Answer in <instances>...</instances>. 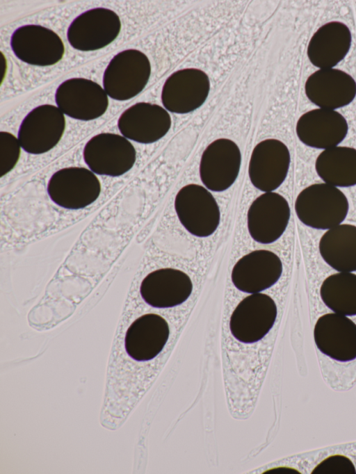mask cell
Returning <instances> with one entry per match:
<instances>
[{"label": "cell", "mask_w": 356, "mask_h": 474, "mask_svg": "<svg viewBox=\"0 0 356 474\" xmlns=\"http://www.w3.org/2000/svg\"><path fill=\"white\" fill-rule=\"evenodd\" d=\"M83 159L94 173L118 177L134 166L136 152L125 137L102 133L87 142L83 149Z\"/></svg>", "instance_id": "4"}, {"label": "cell", "mask_w": 356, "mask_h": 474, "mask_svg": "<svg viewBox=\"0 0 356 474\" xmlns=\"http://www.w3.org/2000/svg\"><path fill=\"white\" fill-rule=\"evenodd\" d=\"M1 172L2 177L17 164L20 156V143L17 138L7 131L0 132Z\"/></svg>", "instance_id": "26"}, {"label": "cell", "mask_w": 356, "mask_h": 474, "mask_svg": "<svg viewBox=\"0 0 356 474\" xmlns=\"http://www.w3.org/2000/svg\"><path fill=\"white\" fill-rule=\"evenodd\" d=\"M193 283L189 276L177 269L166 268L149 273L142 281L143 300L156 308H169L184 302L191 295Z\"/></svg>", "instance_id": "20"}, {"label": "cell", "mask_w": 356, "mask_h": 474, "mask_svg": "<svg viewBox=\"0 0 356 474\" xmlns=\"http://www.w3.org/2000/svg\"><path fill=\"white\" fill-rule=\"evenodd\" d=\"M319 252L323 259L341 272L356 271V226L340 224L321 236Z\"/></svg>", "instance_id": "23"}, {"label": "cell", "mask_w": 356, "mask_h": 474, "mask_svg": "<svg viewBox=\"0 0 356 474\" xmlns=\"http://www.w3.org/2000/svg\"><path fill=\"white\" fill-rule=\"evenodd\" d=\"M150 74L148 57L138 49H126L110 60L103 74V87L111 98L128 100L143 91Z\"/></svg>", "instance_id": "2"}, {"label": "cell", "mask_w": 356, "mask_h": 474, "mask_svg": "<svg viewBox=\"0 0 356 474\" xmlns=\"http://www.w3.org/2000/svg\"><path fill=\"white\" fill-rule=\"evenodd\" d=\"M324 304L344 316H356V274L338 272L328 276L320 288Z\"/></svg>", "instance_id": "25"}, {"label": "cell", "mask_w": 356, "mask_h": 474, "mask_svg": "<svg viewBox=\"0 0 356 474\" xmlns=\"http://www.w3.org/2000/svg\"><path fill=\"white\" fill-rule=\"evenodd\" d=\"M318 177L335 187L356 185V149L336 146L319 154L315 162Z\"/></svg>", "instance_id": "24"}, {"label": "cell", "mask_w": 356, "mask_h": 474, "mask_svg": "<svg viewBox=\"0 0 356 474\" xmlns=\"http://www.w3.org/2000/svg\"><path fill=\"white\" fill-rule=\"evenodd\" d=\"M291 162L287 146L282 141L266 139L253 149L248 167L252 184L259 190L272 192L285 180Z\"/></svg>", "instance_id": "13"}, {"label": "cell", "mask_w": 356, "mask_h": 474, "mask_svg": "<svg viewBox=\"0 0 356 474\" xmlns=\"http://www.w3.org/2000/svg\"><path fill=\"white\" fill-rule=\"evenodd\" d=\"M169 335L165 319L156 313L144 314L136 318L126 332V352L137 361L152 360L162 351Z\"/></svg>", "instance_id": "21"}, {"label": "cell", "mask_w": 356, "mask_h": 474, "mask_svg": "<svg viewBox=\"0 0 356 474\" xmlns=\"http://www.w3.org/2000/svg\"><path fill=\"white\" fill-rule=\"evenodd\" d=\"M121 30L118 15L106 8H95L74 18L67 31V40L72 48L91 51L113 42Z\"/></svg>", "instance_id": "5"}, {"label": "cell", "mask_w": 356, "mask_h": 474, "mask_svg": "<svg viewBox=\"0 0 356 474\" xmlns=\"http://www.w3.org/2000/svg\"><path fill=\"white\" fill-rule=\"evenodd\" d=\"M312 474H355L356 468L350 458L343 455H332L319 462Z\"/></svg>", "instance_id": "27"}, {"label": "cell", "mask_w": 356, "mask_h": 474, "mask_svg": "<svg viewBox=\"0 0 356 474\" xmlns=\"http://www.w3.org/2000/svg\"><path fill=\"white\" fill-rule=\"evenodd\" d=\"M282 263L274 252L259 250L241 257L232 271L235 287L248 293H257L269 288L280 278Z\"/></svg>", "instance_id": "16"}, {"label": "cell", "mask_w": 356, "mask_h": 474, "mask_svg": "<svg viewBox=\"0 0 356 474\" xmlns=\"http://www.w3.org/2000/svg\"><path fill=\"white\" fill-rule=\"evenodd\" d=\"M277 306L271 297L252 293L242 300L234 310L229 321L232 336L244 343L263 338L275 324Z\"/></svg>", "instance_id": "7"}, {"label": "cell", "mask_w": 356, "mask_h": 474, "mask_svg": "<svg viewBox=\"0 0 356 474\" xmlns=\"http://www.w3.org/2000/svg\"><path fill=\"white\" fill-rule=\"evenodd\" d=\"M175 209L181 224L197 237L211 236L220 224L217 202L207 188L197 184H188L179 190Z\"/></svg>", "instance_id": "3"}, {"label": "cell", "mask_w": 356, "mask_h": 474, "mask_svg": "<svg viewBox=\"0 0 356 474\" xmlns=\"http://www.w3.org/2000/svg\"><path fill=\"white\" fill-rule=\"evenodd\" d=\"M241 165V153L238 145L228 138L216 139L202 154L200 179L210 190H226L236 180Z\"/></svg>", "instance_id": "12"}, {"label": "cell", "mask_w": 356, "mask_h": 474, "mask_svg": "<svg viewBox=\"0 0 356 474\" xmlns=\"http://www.w3.org/2000/svg\"><path fill=\"white\" fill-rule=\"evenodd\" d=\"M101 192V185L93 172L81 167L60 169L50 178L47 193L60 207L80 209L93 203Z\"/></svg>", "instance_id": "9"}, {"label": "cell", "mask_w": 356, "mask_h": 474, "mask_svg": "<svg viewBox=\"0 0 356 474\" xmlns=\"http://www.w3.org/2000/svg\"><path fill=\"white\" fill-rule=\"evenodd\" d=\"M348 131V122L341 113L321 108L302 114L296 126V135L303 144L324 149L337 146Z\"/></svg>", "instance_id": "19"}, {"label": "cell", "mask_w": 356, "mask_h": 474, "mask_svg": "<svg viewBox=\"0 0 356 474\" xmlns=\"http://www.w3.org/2000/svg\"><path fill=\"white\" fill-rule=\"evenodd\" d=\"M352 42L350 28L332 21L320 26L311 37L307 49L310 63L320 69L332 68L348 54Z\"/></svg>", "instance_id": "22"}, {"label": "cell", "mask_w": 356, "mask_h": 474, "mask_svg": "<svg viewBox=\"0 0 356 474\" xmlns=\"http://www.w3.org/2000/svg\"><path fill=\"white\" fill-rule=\"evenodd\" d=\"M309 100L321 108L334 110L350 104L356 96V81L347 72L335 68L320 69L305 84Z\"/></svg>", "instance_id": "18"}, {"label": "cell", "mask_w": 356, "mask_h": 474, "mask_svg": "<svg viewBox=\"0 0 356 474\" xmlns=\"http://www.w3.org/2000/svg\"><path fill=\"white\" fill-rule=\"evenodd\" d=\"M171 123L170 114L161 106L138 102L121 114L118 126L124 137L149 144L162 138L170 130Z\"/></svg>", "instance_id": "17"}, {"label": "cell", "mask_w": 356, "mask_h": 474, "mask_svg": "<svg viewBox=\"0 0 356 474\" xmlns=\"http://www.w3.org/2000/svg\"><path fill=\"white\" fill-rule=\"evenodd\" d=\"M65 129L64 113L54 105L43 104L31 111L22 120L18 140L27 153L41 154L54 148Z\"/></svg>", "instance_id": "6"}, {"label": "cell", "mask_w": 356, "mask_h": 474, "mask_svg": "<svg viewBox=\"0 0 356 474\" xmlns=\"http://www.w3.org/2000/svg\"><path fill=\"white\" fill-rule=\"evenodd\" d=\"M55 101L64 114L83 121L101 117L108 106L104 89L85 78H72L60 83L56 90Z\"/></svg>", "instance_id": "8"}, {"label": "cell", "mask_w": 356, "mask_h": 474, "mask_svg": "<svg viewBox=\"0 0 356 474\" xmlns=\"http://www.w3.org/2000/svg\"><path fill=\"white\" fill-rule=\"evenodd\" d=\"M314 339L317 348L334 360L348 362L356 359V324L346 316L329 313L320 316Z\"/></svg>", "instance_id": "15"}, {"label": "cell", "mask_w": 356, "mask_h": 474, "mask_svg": "<svg viewBox=\"0 0 356 474\" xmlns=\"http://www.w3.org/2000/svg\"><path fill=\"white\" fill-rule=\"evenodd\" d=\"M349 209L345 194L326 183L312 184L297 196L295 211L304 224L317 229H330L340 224Z\"/></svg>", "instance_id": "1"}, {"label": "cell", "mask_w": 356, "mask_h": 474, "mask_svg": "<svg viewBox=\"0 0 356 474\" xmlns=\"http://www.w3.org/2000/svg\"><path fill=\"white\" fill-rule=\"evenodd\" d=\"M10 47L19 60L36 66L55 65L65 53L60 36L53 30L36 24L17 28L11 35Z\"/></svg>", "instance_id": "10"}, {"label": "cell", "mask_w": 356, "mask_h": 474, "mask_svg": "<svg viewBox=\"0 0 356 474\" xmlns=\"http://www.w3.org/2000/svg\"><path fill=\"white\" fill-rule=\"evenodd\" d=\"M291 210L287 200L279 193L267 192L257 197L247 214L252 238L270 244L281 237L288 225Z\"/></svg>", "instance_id": "14"}, {"label": "cell", "mask_w": 356, "mask_h": 474, "mask_svg": "<svg viewBox=\"0 0 356 474\" xmlns=\"http://www.w3.org/2000/svg\"><path fill=\"white\" fill-rule=\"evenodd\" d=\"M210 81L204 71L185 68L173 72L165 80L161 90V101L168 111L189 113L199 108L206 101Z\"/></svg>", "instance_id": "11"}]
</instances>
